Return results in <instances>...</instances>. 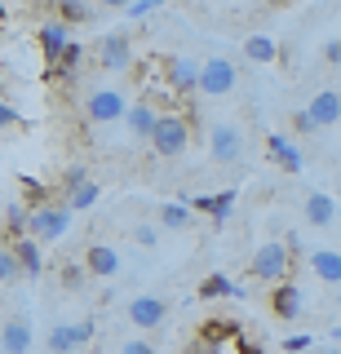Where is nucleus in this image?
<instances>
[{"instance_id": "33", "label": "nucleus", "mask_w": 341, "mask_h": 354, "mask_svg": "<svg viewBox=\"0 0 341 354\" xmlns=\"http://www.w3.org/2000/svg\"><path fill=\"white\" fill-rule=\"evenodd\" d=\"M293 133H302V138H306V133H319V129H315V120L306 115V106H302V111H293Z\"/></svg>"}, {"instance_id": "3", "label": "nucleus", "mask_w": 341, "mask_h": 354, "mask_svg": "<svg viewBox=\"0 0 341 354\" xmlns=\"http://www.w3.org/2000/svg\"><path fill=\"white\" fill-rule=\"evenodd\" d=\"M129 106L133 102L111 84H98V88L84 93V120H89V124H116V120L129 115Z\"/></svg>"}, {"instance_id": "38", "label": "nucleus", "mask_w": 341, "mask_h": 354, "mask_svg": "<svg viewBox=\"0 0 341 354\" xmlns=\"http://www.w3.org/2000/svg\"><path fill=\"white\" fill-rule=\"evenodd\" d=\"M244 354H266V350H257V346H248V350H244Z\"/></svg>"}, {"instance_id": "8", "label": "nucleus", "mask_w": 341, "mask_h": 354, "mask_svg": "<svg viewBox=\"0 0 341 354\" xmlns=\"http://www.w3.org/2000/svg\"><path fill=\"white\" fill-rule=\"evenodd\" d=\"M62 186H67V199H62V204H67L71 213H84V208H93L98 195H102V186H98L84 169H67V182H62Z\"/></svg>"}, {"instance_id": "15", "label": "nucleus", "mask_w": 341, "mask_h": 354, "mask_svg": "<svg viewBox=\"0 0 341 354\" xmlns=\"http://www.w3.org/2000/svg\"><path fill=\"white\" fill-rule=\"evenodd\" d=\"M306 115L315 120V129H328L341 120V93L337 88H324V93H315L311 102H306Z\"/></svg>"}, {"instance_id": "7", "label": "nucleus", "mask_w": 341, "mask_h": 354, "mask_svg": "<svg viewBox=\"0 0 341 354\" xmlns=\"http://www.w3.org/2000/svg\"><path fill=\"white\" fill-rule=\"evenodd\" d=\"M235 84H239V71H235L230 58H208L204 62V75H200V93L204 97H226Z\"/></svg>"}, {"instance_id": "37", "label": "nucleus", "mask_w": 341, "mask_h": 354, "mask_svg": "<svg viewBox=\"0 0 341 354\" xmlns=\"http://www.w3.org/2000/svg\"><path fill=\"white\" fill-rule=\"evenodd\" d=\"M80 266H84V261H80ZM80 266H62V279L75 283V279H80Z\"/></svg>"}, {"instance_id": "9", "label": "nucleus", "mask_w": 341, "mask_h": 354, "mask_svg": "<svg viewBox=\"0 0 341 354\" xmlns=\"http://www.w3.org/2000/svg\"><path fill=\"white\" fill-rule=\"evenodd\" d=\"M36 40H40V53H45V66H53L62 58V53L71 49V27L62 18H49V22H40V31H36Z\"/></svg>"}, {"instance_id": "16", "label": "nucleus", "mask_w": 341, "mask_h": 354, "mask_svg": "<svg viewBox=\"0 0 341 354\" xmlns=\"http://www.w3.org/2000/svg\"><path fill=\"white\" fill-rule=\"evenodd\" d=\"M31 346H36V337H31V324H27V319H5V324H0V350L31 354Z\"/></svg>"}, {"instance_id": "29", "label": "nucleus", "mask_w": 341, "mask_h": 354, "mask_svg": "<svg viewBox=\"0 0 341 354\" xmlns=\"http://www.w3.org/2000/svg\"><path fill=\"white\" fill-rule=\"evenodd\" d=\"M151 14H156V0H129V5H125V18H151Z\"/></svg>"}, {"instance_id": "24", "label": "nucleus", "mask_w": 341, "mask_h": 354, "mask_svg": "<svg viewBox=\"0 0 341 354\" xmlns=\"http://www.w3.org/2000/svg\"><path fill=\"white\" fill-rule=\"evenodd\" d=\"M156 217H160L164 230H186L191 226V204H178V199H173V204H160Z\"/></svg>"}, {"instance_id": "28", "label": "nucleus", "mask_w": 341, "mask_h": 354, "mask_svg": "<svg viewBox=\"0 0 341 354\" xmlns=\"http://www.w3.org/2000/svg\"><path fill=\"white\" fill-rule=\"evenodd\" d=\"M18 274H23V266H18V257H14V248H0V283L18 279Z\"/></svg>"}, {"instance_id": "6", "label": "nucleus", "mask_w": 341, "mask_h": 354, "mask_svg": "<svg viewBox=\"0 0 341 354\" xmlns=\"http://www.w3.org/2000/svg\"><path fill=\"white\" fill-rule=\"evenodd\" d=\"M98 66H102V71H129V66H133V40H129L125 31H107V36L98 40Z\"/></svg>"}, {"instance_id": "5", "label": "nucleus", "mask_w": 341, "mask_h": 354, "mask_svg": "<svg viewBox=\"0 0 341 354\" xmlns=\"http://www.w3.org/2000/svg\"><path fill=\"white\" fill-rule=\"evenodd\" d=\"M208 155H213L217 164H239L244 160V133L235 124H208Z\"/></svg>"}, {"instance_id": "4", "label": "nucleus", "mask_w": 341, "mask_h": 354, "mask_svg": "<svg viewBox=\"0 0 341 354\" xmlns=\"http://www.w3.org/2000/svg\"><path fill=\"white\" fill-rule=\"evenodd\" d=\"M71 230V208L67 204H40L31 208V239L36 243H53Z\"/></svg>"}, {"instance_id": "34", "label": "nucleus", "mask_w": 341, "mask_h": 354, "mask_svg": "<svg viewBox=\"0 0 341 354\" xmlns=\"http://www.w3.org/2000/svg\"><path fill=\"white\" fill-rule=\"evenodd\" d=\"M284 350H288V354H306V350H311V337H302V332H297V337L284 341Z\"/></svg>"}, {"instance_id": "11", "label": "nucleus", "mask_w": 341, "mask_h": 354, "mask_svg": "<svg viewBox=\"0 0 341 354\" xmlns=\"http://www.w3.org/2000/svg\"><path fill=\"white\" fill-rule=\"evenodd\" d=\"M164 319H169V306H164L160 297H151V292H138L133 301H129V324H133V328H142V332L160 328Z\"/></svg>"}, {"instance_id": "32", "label": "nucleus", "mask_w": 341, "mask_h": 354, "mask_svg": "<svg viewBox=\"0 0 341 354\" xmlns=\"http://www.w3.org/2000/svg\"><path fill=\"white\" fill-rule=\"evenodd\" d=\"M71 332H75V346H89V341H93V319H80V324H71Z\"/></svg>"}, {"instance_id": "2", "label": "nucleus", "mask_w": 341, "mask_h": 354, "mask_svg": "<svg viewBox=\"0 0 341 354\" xmlns=\"http://www.w3.org/2000/svg\"><path fill=\"white\" fill-rule=\"evenodd\" d=\"M186 147H191V124H186L178 111H164L156 120V133H151V151L160 160H178Z\"/></svg>"}, {"instance_id": "12", "label": "nucleus", "mask_w": 341, "mask_h": 354, "mask_svg": "<svg viewBox=\"0 0 341 354\" xmlns=\"http://www.w3.org/2000/svg\"><path fill=\"white\" fill-rule=\"evenodd\" d=\"M84 270L93 274V279H111V274H120V252L111 248V243H89V248L80 252Z\"/></svg>"}, {"instance_id": "19", "label": "nucleus", "mask_w": 341, "mask_h": 354, "mask_svg": "<svg viewBox=\"0 0 341 354\" xmlns=\"http://www.w3.org/2000/svg\"><path fill=\"white\" fill-rule=\"evenodd\" d=\"M156 106L151 102H133L129 106V115H125V124H129V133H133L138 142H151V133H156Z\"/></svg>"}, {"instance_id": "41", "label": "nucleus", "mask_w": 341, "mask_h": 354, "mask_svg": "<svg viewBox=\"0 0 341 354\" xmlns=\"http://www.w3.org/2000/svg\"><path fill=\"white\" fill-rule=\"evenodd\" d=\"M0 354H9V350H0Z\"/></svg>"}, {"instance_id": "26", "label": "nucleus", "mask_w": 341, "mask_h": 354, "mask_svg": "<svg viewBox=\"0 0 341 354\" xmlns=\"http://www.w3.org/2000/svg\"><path fill=\"white\" fill-rule=\"evenodd\" d=\"M58 18L67 22V27H71V22H93V18H98V9H93V5H84V0H62V5H58Z\"/></svg>"}, {"instance_id": "1", "label": "nucleus", "mask_w": 341, "mask_h": 354, "mask_svg": "<svg viewBox=\"0 0 341 354\" xmlns=\"http://www.w3.org/2000/svg\"><path fill=\"white\" fill-rule=\"evenodd\" d=\"M288 270H293V248L288 243H279V239H266V243H257L252 248V261H248V274L257 283H288Z\"/></svg>"}, {"instance_id": "14", "label": "nucleus", "mask_w": 341, "mask_h": 354, "mask_svg": "<svg viewBox=\"0 0 341 354\" xmlns=\"http://www.w3.org/2000/svg\"><path fill=\"white\" fill-rule=\"evenodd\" d=\"M302 217L311 221V226H319V230H324V226H333V221L341 217V208H337V199H333V195H324V191H311V195L302 199Z\"/></svg>"}, {"instance_id": "25", "label": "nucleus", "mask_w": 341, "mask_h": 354, "mask_svg": "<svg viewBox=\"0 0 341 354\" xmlns=\"http://www.w3.org/2000/svg\"><path fill=\"white\" fill-rule=\"evenodd\" d=\"M80 346H75V332L71 324H53L49 328V354H75Z\"/></svg>"}, {"instance_id": "17", "label": "nucleus", "mask_w": 341, "mask_h": 354, "mask_svg": "<svg viewBox=\"0 0 341 354\" xmlns=\"http://www.w3.org/2000/svg\"><path fill=\"white\" fill-rule=\"evenodd\" d=\"M270 310L279 319H297L306 310V297H302V288H297L293 279L288 283H279V288H270Z\"/></svg>"}, {"instance_id": "39", "label": "nucleus", "mask_w": 341, "mask_h": 354, "mask_svg": "<svg viewBox=\"0 0 341 354\" xmlns=\"http://www.w3.org/2000/svg\"><path fill=\"white\" fill-rule=\"evenodd\" d=\"M5 14H9V9H5V0H0V18H5Z\"/></svg>"}, {"instance_id": "10", "label": "nucleus", "mask_w": 341, "mask_h": 354, "mask_svg": "<svg viewBox=\"0 0 341 354\" xmlns=\"http://www.w3.org/2000/svg\"><path fill=\"white\" fill-rule=\"evenodd\" d=\"M200 75H204V62L195 58H164V80H169V88H178V93H195L200 88Z\"/></svg>"}, {"instance_id": "31", "label": "nucleus", "mask_w": 341, "mask_h": 354, "mask_svg": "<svg viewBox=\"0 0 341 354\" xmlns=\"http://www.w3.org/2000/svg\"><path fill=\"white\" fill-rule=\"evenodd\" d=\"M133 239L142 243V248H151V243L160 239V226H151V221H142V226H133Z\"/></svg>"}, {"instance_id": "18", "label": "nucleus", "mask_w": 341, "mask_h": 354, "mask_svg": "<svg viewBox=\"0 0 341 354\" xmlns=\"http://www.w3.org/2000/svg\"><path fill=\"white\" fill-rule=\"evenodd\" d=\"M311 270H315V279H324V283H341V252L337 248H311Z\"/></svg>"}, {"instance_id": "22", "label": "nucleus", "mask_w": 341, "mask_h": 354, "mask_svg": "<svg viewBox=\"0 0 341 354\" xmlns=\"http://www.w3.org/2000/svg\"><path fill=\"white\" fill-rule=\"evenodd\" d=\"M244 58L248 62H275V58H279V40L266 36V31H257V36L244 40Z\"/></svg>"}, {"instance_id": "40", "label": "nucleus", "mask_w": 341, "mask_h": 354, "mask_svg": "<svg viewBox=\"0 0 341 354\" xmlns=\"http://www.w3.org/2000/svg\"><path fill=\"white\" fill-rule=\"evenodd\" d=\"M319 354H341V350H319Z\"/></svg>"}, {"instance_id": "30", "label": "nucleus", "mask_w": 341, "mask_h": 354, "mask_svg": "<svg viewBox=\"0 0 341 354\" xmlns=\"http://www.w3.org/2000/svg\"><path fill=\"white\" fill-rule=\"evenodd\" d=\"M120 354H156V346L147 337H129V341H120Z\"/></svg>"}, {"instance_id": "20", "label": "nucleus", "mask_w": 341, "mask_h": 354, "mask_svg": "<svg viewBox=\"0 0 341 354\" xmlns=\"http://www.w3.org/2000/svg\"><path fill=\"white\" fill-rule=\"evenodd\" d=\"M195 213H208L213 221H226L230 208H235V191H217V195H191Z\"/></svg>"}, {"instance_id": "27", "label": "nucleus", "mask_w": 341, "mask_h": 354, "mask_svg": "<svg viewBox=\"0 0 341 354\" xmlns=\"http://www.w3.org/2000/svg\"><path fill=\"white\" fill-rule=\"evenodd\" d=\"M239 292H244V288H235L226 274H208L200 283V297H208V301H213V297H239Z\"/></svg>"}, {"instance_id": "21", "label": "nucleus", "mask_w": 341, "mask_h": 354, "mask_svg": "<svg viewBox=\"0 0 341 354\" xmlns=\"http://www.w3.org/2000/svg\"><path fill=\"white\" fill-rule=\"evenodd\" d=\"M40 248H45V243H36L31 235L14 243V257H18V266H23V274H31V279L45 270V252H40Z\"/></svg>"}, {"instance_id": "42", "label": "nucleus", "mask_w": 341, "mask_h": 354, "mask_svg": "<svg viewBox=\"0 0 341 354\" xmlns=\"http://www.w3.org/2000/svg\"><path fill=\"white\" fill-rule=\"evenodd\" d=\"M0 248H5V243H0Z\"/></svg>"}, {"instance_id": "23", "label": "nucleus", "mask_w": 341, "mask_h": 354, "mask_svg": "<svg viewBox=\"0 0 341 354\" xmlns=\"http://www.w3.org/2000/svg\"><path fill=\"white\" fill-rule=\"evenodd\" d=\"M80 62H84V49H80V44H71V49H67L58 62L49 66V80H58V84H71V80H75V71H80Z\"/></svg>"}, {"instance_id": "36", "label": "nucleus", "mask_w": 341, "mask_h": 354, "mask_svg": "<svg viewBox=\"0 0 341 354\" xmlns=\"http://www.w3.org/2000/svg\"><path fill=\"white\" fill-rule=\"evenodd\" d=\"M324 58L341 66V40H328V44H324Z\"/></svg>"}, {"instance_id": "13", "label": "nucleus", "mask_w": 341, "mask_h": 354, "mask_svg": "<svg viewBox=\"0 0 341 354\" xmlns=\"http://www.w3.org/2000/svg\"><path fill=\"white\" fill-rule=\"evenodd\" d=\"M266 155L279 164L284 173H293V177L306 169V160H302V151H297V142L284 138V133H266Z\"/></svg>"}, {"instance_id": "35", "label": "nucleus", "mask_w": 341, "mask_h": 354, "mask_svg": "<svg viewBox=\"0 0 341 354\" xmlns=\"http://www.w3.org/2000/svg\"><path fill=\"white\" fill-rule=\"evenodd\" d=\"M14 124H18V111L9 106L5 97H0V129H14Z\"/></svg>"}]
</instances>
